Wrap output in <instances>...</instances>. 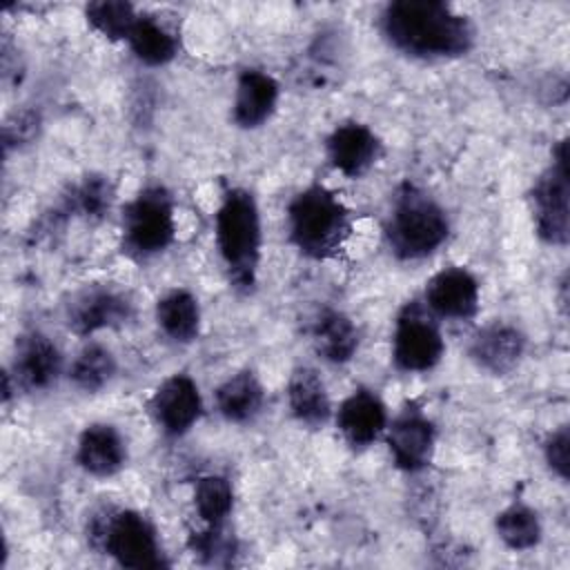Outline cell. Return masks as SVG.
I'll use <instances>...</instances> for the list:
<instances>
[{
	"label": "cell",
	"mask_w": 570,
	"mask_h": 570,
	"mask_svg": "<svg viewBox=\"0 0 570 570\" xmlns=\"http://www.w3.org/2000/svg\"><path fill=\"white\" fill-rule=\"evenodd\" d=\"M383 38L401 53L419 60L465 56L476 40L468 16L439 0H399L381 13Z\"/></svg>",
	"instance_id": "cell-1"
},
{
	"label": "cell",
	"mask_w": 570,
	"mask_h": 570,
	"mask_svg": "<svg viewBox=\"0 0 570 570\" xmlns=\"http://www.w3.org/2000/svg\"><path fill=\"white\" fill-rule=\"evenodd\" d=\"M214 236L229 285L240 294L254 292L261 265L263 232L261 212L252 191L232 187L223 194L216 209Z\"/></svg>",
	"instance_id": "cell-2"
},
{
	"label": "cell",
	"mask_w": 570,
	"mask_h": 570,
	"mask_svg": "<svg viewBox=\"0 0 570 570\" xmlns=\"http://www.w3.org/2000/svg\"><path fill=\"white\" fill-rule=\"evenodd\" d=\"M287 232L292 245L307 258L325 261L336 256L350 232V209L325 185H309L287 205Z\"/></svg>",
	"instance_id": "cell-3"
},
{
	"label": "cell",
	"mask_w": 570,
	"mask_h": 570,
	"mask_svg": "<svg viewBox=\"0 0 570 570\" xmlns=\"http://www.w3.org/2000/svg\"><path fill=\"white\" fill-rule=\"evenodd\" d=\"M450 234L445 209L421 187L403 183L383 225L390 252L399 261H421L434 254Z\"/></svg>",
	"instance_id": "cell-4"
},
{
	"label": "cell",
	"mask_w": 570,
	"mask_h": 570,
	"mask_svg": "<svg viewBox=\"0 0 570 570\" xmlns=\"http://www.w3.org/2000/svg\"><path fill=\"white\" fill-rule=\"evenodd\" d=\"M87 541L118 566L134 570L165 568V554L151 521L136 510H100L87 523Z\"/></svg>",
	"instance_id": "cell-5"
},
{
	"label": "cell",
	"mask_w": 570,
	"mask_h": 570,
	"mask_svg": "<svg viewBox=\"0 0 570 570\" xmlns=\"http://www.w3.org/2000/svg\"><path fill=\"white\" fill-rule=\"evenodd\" d=\"M120 247L129 258L147 261L165 252L176 236L174 198L165 185L142 187L122 209Z\"/></svg>",
	"instance_id": "cell-6"
},
{
	"label": "cell",
	"mask_w": 570,
	"mask_h": 570,
	"mask_svg": "<svg viewBox=\"0 0 570 570\" xmlns=\"http://www.w3.org/2000/svg\"><path fill=\"white\" fill-rule=\"evenodd\" d=\"M570 171L568 140H559L552 151V163L541 171L530 189V209L537 236L554 247H566L570 238Z\"/></svg>",
	"instance_id": "cell-7"
},
{
	"label": "cell",
	"mask_w": 570,
	"mask_h": 570,
	"mask_svg": "<svg viewBox=\"0 0 570 570\" xmlns=\"http://www.w3.org/2000/svg\"><path fill=\"white\" fill-rule=\"evenodd\" d=\"M445 354V341L436 316L423 301H410L396 316L392 334V361L401 372H430Z\"/></svg>",
	"instance_id": "cell-8"
},
{
	"label": "cell",
	"mask_w": 570,
	"mask_h": 570,
	"mask_svg": "<svg viewBox=\"0 0 570 570\" xmlns=\"http://www.w3.org/2000/svg\"><path fill=\"white\" fill-rule=\"evenodd\" d=\"M385 441L392 461L403 472H421L430 465L436 443V428L416 403H407L387 423Z\"/></svg>",
	"instance_id": "cell-9"
},
{
	"label": "cell",
	"mask_w": 570,
	"mask_h": 570,
	"mask_svg": "<svg viewBox=\"0 0 570 570\" xmlns=\"http://www.w3.org/2000/svg\"><path fill=\"white\" fill-rule=\"evenodd\" d=\"M134 316L131 298L116 287L94 285L73 296L67 307V327L78 336H91L100 330H114Z\"/></svg>",
	"instance_id": "cell-10"
},
{
	"label": "cell",
	"mask_w": 570,
	"mask_h": 570,
	"mask_svg": "<svg viewBox=\"0 0 570 570\" xmlns=\"http://www.w3.org/2000/svg\"><path fill=\"white\" fill-rule=\"evenodd\" d=\"M149 412L167 436H183L203 414V396L189 374L167 376L149 399Z\"/></svg>",
	"instance_id": "cell-11"
},
{
	"label": "cell",
	"mask_w": 570,
	"mask_h": 570,
	"mask_svg": "<svg viewBox=\"0 0 570 570\" xmlns=\"http://www.w3.org/2000/svg\"><path fill=\"white\" fill-rule=\"evenodd\" d=\"M327 160L345 178H361L383 154L381 138L358 120H345L325 140Z\"/></svg>",
	"instance_id": "cell-12"
},
{
	"label": "cell",
	"mask_w": 570,
	"mask_h": 570,
	"mask_svg": "<svg viewBox=\"0 0 570 570\" xmlns=\"http://www.w3.org/2000/svg\"><path fill=\"white\" fill-rule=\"evenodd\" d=\"M423 303L439 318L468 321L479 309V281L465 267H445L425 283Z\"/></svg>",
	"instance_id": "cell-13"
},
{
	"label": "cell",
	"mask_w": 570,
	"mask_h": 570,
	"mask_svg": "<svg viewBox=\"0 0 570 570\" xmlns=\"http://www.w3.org/2000/svg\"><path fill=\"white\" fill-rule=\"evenodd\" d=\"M9 374L16 381V390L45 392L62 374V354L49 336L31 332L20 336Z\"/></svg>",
	"instance_id": "cell-14"
},
{
	"label": "cell",
	"mask_w": 570,
	"mask_h": 570,
	"mask_svg": "<svg viewBox=\"0 0 570 570\" xmlns=\"http://www.w3.org/2000/svg\"><path fill=\"white\" fill-rule=\"evenodd\" d=\"M336 428L350 448H370L387 428V407L374 390L356 387L338 405Z\"/></svg>",
	"instance_id": "cell-15"
},
{
	"label": "cell",
	"mask_w": 570,
	"mask_h": 570,
	"mask_svg": "<svg viewBox=\"0 0 570 570\" xmlns=\"http://www.w3.org/2000/svg\"><path fill=\"white\" fill-rule=\"evenodd\" d=\"M470 358L490 374L512 372L525 352V336L517 325L494 321L474 332L470 341Z\"/></svg>",
	"instance_id": "cell-16"
},
{
	"label": "cell",
	"mask_w": 570,
	"mask_h": 570,
	"mask_svg": "<svg viewBox=\"0 0 570 570\" xmlns=\"http://www.w3.org/2000/svg\"><path fill=\"white\" fill-rule=\"evenodd\" d=\"M281 96L278 80L263 69H243L236 80L232 118L243 129H256L265 125L276 111Z\"/></svg>",
	"instance_id": "cell-17"
},
{
	"label": "cell",
	"mask_w": 570,
	"mask_h": 570,
	"mask_svg": "<svg viewBox=\"0 0 570 570\" xmlns=\"http://www.w3.org/2000/svg\"><path fill=\"white\" fill-rule=\"evenodd\" d=\"M76 461L91 476H114L127 463V443L116 425L89 423L78 436Z\"/></svg>",
	"instance_id": "cell-18"
},
{
	"label": "cell",
	"mask_w": 570,
	"mask_h": 570,
	"mask_svg": "<svg viewBox=\"0 0 570 570\" xmlns=\"http://www.w3.org/2000/svg\"><path fill=\"white\" fill-rule=\"evenodd\" d=\"M309 336L314 352L332 365L350 363L361 341L354 321L345 312L334 307H325L316 314V318L312 321Z\"/></svg>",
	"instance_id": "cell-19"
},
{
	"label": "cell",
	"mask_w": 570,
	"mask_h": 570,
	"mask_svg": "<svg viewBox=\"0 0 570 570\" xmlns=\"http://www.w3.org/2000/svg\"><path fill=\"white\" fill-rule=\"evenodd\" d=\"M287 405L292 416L307 428H321L332 416V401L321 374L309 365L292 370L287 381Z\"/></svg>",
	"instance_id": "cell-20"
},
{
	"label": "cell",
	"mask_w": 570,
	"mask_h": 570,
	"mask_svg": "<svg viewBox=\"0 0 570 570\" xmlns=\"http://www.w3.org/2000/svg\"><path fill=\"white\" fill-rule=\"evenodd\" d=\"M214 399H216V410L225 421L252 423L265 405V390L252 370H240L227 376L216 387Z\"/></svg>",
	"instance_id": "cell-21"
},
{
	"label": "cell",
	"mask_w": 570,
	"mask_h": 570,
	"mask_svg": "<svg viewBox=\"0 0 570 570\" xmlns=\"http://www.w3.org/2000/svg\"><path fill=\"white\" fill-rule=\"evenodd\" d=\"M154 314L158 330L174 343L187 345L200 334V305L189 289H169L158 298Z\"/></svg>",
	"instance_id": "cell-22"
},
{
	"label": "cell",
	"mask_w": 570,
	"mask_h": 570,
	"mask_svg": "<svg viewBox=\"0 0 570 570\" xmlns=\"http://www.w3.org/2000/svg\"><path fill=\"white\" fill-rule=\"evenodd\" d=\"M129 49L147 67H163L171 62L178 53V42L171 31H167L156 18L138 16L129 31Z\"/></svg>",
	"instance_id": "cell-23"
},
{
	"label": "cell",
	"mask_w": 570,
	"mask_h": 570,
	"mask_svg": "<svg viewBox=\"0 0 570 570\" xmlns=\"http://www.w3.org/2000/svg\"><path fill=\"white\" fill-rule=\"evenodd\" d=\"M67 376L80 392H100L116 376V358L105 345L87 343L71 361Z\"/></svg>",
	"instance_id": "cell-24"
},
{
	"label": "cell",
	"mask_w": 570,
	"mask_h": 570,
	"mask_svg": "<svg viewBox=\"0 0 570 570\" xmlns=\"http://www.w3.org/2000/svg\"><path fill=\"white\" fill-rule=\"evenodd\" d=\"M116 187L105 174H87L78 185L71 187L65 198V209L87 220H102L114 205Z\"/></svg>",
	"instance_id": "cell-25"
},
{
	"label": "cell",
	"mask_w": 570,
	"mask_h": 570,
	"mask_svg": "<svg viewBox=\"0 0 570 570\" xmlns=\"http://www.w3.org/2000/svg\"><path fill=\"white\" fill-rule=\"evenodd\" d=\"M494 530L499 539L512 550L534 548L541 541L543 532L539 514L523 503H512L505 510H501L494 519Z\"/></svg>",
	"instance_id": "cell-26"
},
{
	"label": "cell",
	"mask_w": 570,
	"mask_h": 570,
	"mask_svg": "<svg viewBox=\"0 0 570 570\" xmlns=\"http://www.w3.org/2000/svg\"><path fill=\"white\" fill-rule=\"evenodd\" d=\"M196 514L207 525H225L234 508V490L227 476L205 474L194 485Z\"/></svg>",
	"instance_id": "cell-27"
},
{
	"label": "cell",
	"mask_w": 570,
	"mask_h": 570,
	"mask_svg": "<svg viewBox=\"0 0 570 570\" xmlns=\"http://www.w3.org/2000/svg\"><path fill=\"white\" fill-rule=\"evenodd\" d=\"M87 22L109 40H127L138 13L131 2L122 0H98L85 7Z\"/></svg>",
	"instance_id": "cell-28"
},
{
	"label": "cell",
	"mask_w": 570,
	"mask_h": 570,
	"mask_svg": "<svg viewBox=\"0 0 570 570\" xmlns=\"http://www.w3.org/2000/svg\"><path fill=\"white\" fill-rule=\"evenodd\" d=\"M189 550L203 561L218 563L223 557L234 554V543L223 525H207L203 532L189 534Z\"/></svg>",
	"instance_id": "cell-29"
},
{
	"label": "cell",
	"mask_w": 570,
	"mask_h": 570,
	"mask_svg": "<svg viewBox=\"0 0 570 570\" xmlns=\"http://www.w3.org/2000/svg\"><path fill=\"white\" fill-rule=\"evenodd\" d=\"M568 445H570V432L568 425L557 428L554 432L548 434L543 441V459L548 468L561 479L568 481Z\"/></svg>",
	"instance_id": "cell-30"
},
{
	"label": "cell",
	"mask_w": 570,
	"mask_h": 570,
	"mask_svg": "<svg viewBox=\"0 0 570 570\" xmlns=\"http://www.w3.org/2000/svg\"><path fill=\"white\" fill-rule=\"evenodd\" d=\"M40 129V116L36 111H18L4 122V147L9 149L11 145H24L33 140V136Z\"/></svg>",
	"instance_id": "cell-31"
}]
</instances>
